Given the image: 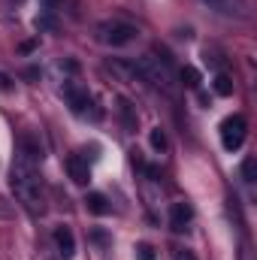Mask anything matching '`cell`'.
I'll return each instance as SVG.
<instances>
[{"label":"cell","instance_id":"cell-1","mask_svg":"<svg viewBox=\"0 0 257 260\" xmlns=\"http://www.w3.org/2000/svg\"><path fill=\"white\" fill-rule=\"evenodd\" d=\"M12 194L24 206V212L30 215H46V194H43V182L37 173V164L24 160L15 154L12 160Z\"/></svg>","mask_w":257,"mask_h":260},{"label":"cell","instance_id":"cell-10","mask_svg":"<svg viewBox=\"0 0 257 260\" xmlns=\"http://www.w3.org/2000/svg\"><path fill=\"white\" fill-rule=\"evenodd\" d=\"M85 209H88L91 215H109L112 206H109V200L103 194H88L85 197Z\"/></svg>","mask_w":257,"mask_h":260},{"label":"cell","instance_id":"cell-15","mask_svg":"<svg viewBox=\"0 0 257 260\" xmlns=\"http://www.w3.org/2000/svg\"><path fill=\"white\" fill-rule=\"evenodd\" d=\"M179 76H182V82H185L188 88H200V73H197L194 67H185V70H182Z\"/></svg>","mask_w":257,"mask_h":260},{"label":"cell","instance_id":"cell-18","mask_svg":"<svg viewBox=\"0 0 257 260\" xmlns=\"http://www.w3.org/2000/svg\"><path fill=\"white\" fill-rule=\"evenodd\" d=\"M209 6H218V9H224L227 12V6H230V0H206Z\"/></svg>","mask_w":257,"mask_h":260},{"label":"cell","instance_id":"cell-2","mask_svg":"<svg viewBox=\"0 0 257 260\" xmlns=\"http://www.w3.org/2000/svg\"><path fill=\"white\" fill-rule=\"evenodd\" d=\"M136 73H139V82H148L154 88H164L167 94L176 91V76H173V67L167 58H157V55H142L133 61Z\"/></svg>","mask_w":257,"mask_h":260},{"label":"cell","instance_id":"cell-11","mask_svg":"<svg viewBox=\"0 0 257 260\" xmlns=\"http://www.w3.org/2000/svg\"><path fill=\"white\" fill-rule=\"evenodd\" d=\"M118 115H121V124L127 133H136V112H133V106H130V100H118Z\"/></svg>","mask_w":257,"mask_h":260},{"label":"cell","instance_id":"cell-20","mask_svg":"<svg viewBox=\"0 0 257 260\" xmlns=\"http://www.w3.org/2000/svg\"><path fill=\"white\" fill-rule=\"evenodd\" d=\"M0 91H9V79H6L3 73H0Z\"/></svg>","mask_w":257,"mask_h":260},{"label":"cell","instance_id":"cell-5","mask_svg":"<svg viewBox=\"0 0 257 260\" xmlns=\"http://www.w3.org/2000/svg\"><path fill=\"white\" fill-rule=\"evenodd\" d=\"M245 133H248V124L242 115H227L221 121V145L227 151H236L242 142H245Z\"/></svg>","mask_w":257,"mask_h":260},{"label":"cell","instance_id":"cell-9","mask_svg":"<svg viewBox=\"0 0 257 260\" xmlns=\"http://www.w3.org/2000/svg\"><path fill=\"white\" fill-rule=\"evenodd\" d=\"M109 70H112L121 82H130V85H136V82H139V73H136L133 61H109Z\"/></svg>","mask_w":257,"mask_h":260},{"label":"cell","instance_id":"cell-16","mask_svg":"<svg viewBox=\"0 0 257 260\" xmlns=\"http://www.w3.org/2000/svg\"><path fill=\"white\" fill-rule=\"evenodd\" d=\"M133 251H136V260H154V245H148V242H139Z\"/></svg>","mask_w":257,"mask_h":260},{"label":"cell","instance_id":"cell-19","mask_svg":"<svg viewBox=\"0 0 257 260\" xmlns=\"http://www.w3.org/2000/svg\"><path fill=\"white\" fill-rule=\"evenodd\" d=\"M9 215H12V212H9V206H6V203L0 200V218H9Z\"/></svg>","mask_w":257,"mask_h":260},{"label":"cell","instance_id":"cell-8","mask_svg":"<svg viewBox=\"0 0 257 260\" xmlns=\"http://www.w3.org/2000/svg\"><path fill=\"white\" fill-rule=\"evenodd\" d=\"M55 245H58V254L64 260H70L76 254V239H73V230L70 227H58L55 230Z\"/></svg>","mask_w":257,"mask_h":260},{"label":"cell","instance_id":"cell-6","mask_svg":"<svg viewBox=\"0 0 257 260\" xmlns=\"http://www.w3.org/2000/svg\"><path fill=\"white\" fill-rule=\"evenodd\" d=\"M191 221H194L191 203H173V209H170V227L176 233H185L191 227Z\"/></svg>","mask_w":257,"mask_h":260},{"label":"cell","instance_id":"cell-12","mask_svg":"<svg viewBox=\"0 0 257 260\" xmlns=\"http://www.w3.org/2000/svg\"><path fill=\"white\" fill-rule=\"evenodd\" d=\"M212 88H215L218 97H230V94H233V79H230L227 73H218L215 82H212Z\"/></svg>","mask_w":257,"mask_h":260},{"label":"cell","instance_id":"cell-4","mask_svg":"<svg viewBox=\"0 0 257 260\" xmlns=\"http://www.w3.org/2000/svg\"><path fill=\"white\" fill-rule=\"evenodd\" d=\"M64 97H67V103H70V109H73L79 118H85L88 112H91V118H100V109H91V106H94V97L88 94V88H82V85H76V82H67Z\"/></svg>","mask_w":257,"mask_h":260},{"label":"cell","instance_id":"cell-17","mask_svg":"<svg viewBox=\"0 0 257 260\" xmlns=\"http://www.w3.org/2000/svg\"><path fill=\"white\" fill-rule=\"evenodd\" d=\"M173 260H197V257H194V251H188V248H176L173 251Z\"/></svg>","mask_w":257,"mask_h":260},{"label":"cell","instance_id":"cell-7","mask_svg":"<svg viewBox=\"0 0 257 260\" xmlns=\"http://www.w3.org/2000/svg\"><path fill=\"white\" fill-rule=\"evenodd\" d=\"M67 173L76 185H88L91 182V167H88V157L82 154H70L67 157Z\"/></svg>","mask_w":257,"mask_h":260},{"label":"cell","instance_id":"cell-3","mask_svg":"<svg viewBox=\"0 0 257 260\" xmlns=\"http://www.w3.org/2000/svg\"><path fill=\"white\" fill-rule=\"evenodd\" d=\"M136 37H139L136 24L118 21V18H112V21H100V24H97V40H100L103 46H112V49L127 46V43H133Z\"/></svg>","mask_w":257,"mask_h":260},{"label":"cell","instance_id":"cell-13","mask_svg":"<svg viewBox=\"0 0 257 260\" xmlns=\"http://www.w3.org/2000/svg\"><path fill=\"white\" fill-rule=\"evenodd\" d=\"M148 142H151V148H154V151H167V145H170L167 133H164L160 127H151V133H148Z\"/></svg>","mask_w":257,"mask_h":260},{"label":"cell","instance_id":"cell-14","mask_svg":"<svg viewBox=\"0 0 257 260\" xmlns=\"http://www.w3.org/2000/svg\"><path fill=\"white\" fill-rule=\"evenodd\" d=\"M242 179H245V182H254L257 179V160L251 157V154L242 160Z\"/></svg>","mask_w":257,"mask_h":260}]
</instances>
